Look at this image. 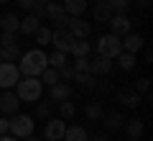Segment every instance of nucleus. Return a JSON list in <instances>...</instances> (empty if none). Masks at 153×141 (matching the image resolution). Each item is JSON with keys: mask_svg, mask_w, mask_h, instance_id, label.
<instances>
[{"mask_svg": "<svg viewBox=\"0 0 153 141\" xmlns=\"http://www.w3.org/2000/svg\"><path fill=\"white\" fill-rule=\"evenodd\" d=\"M46 54L41 49H33V51H26V54L21 57V64H18V72L26 77H38L41 72L46 69Z\"/></svg>", "mask_w": 153, "mask_h": 141, "instance_id": "obj_1", "label": "nucleus"}, {"mask_svg": "<svg viewBox=\"0 0 153 141\" xmlns=\"http://www.w3.org/2000/svg\"><path fill=\"white\" fill-rule=\"evenodd\" d=\"M16 95L21 100H26V103H38L41 95H44V85H41L38 77H23L16 85Z\"/></svg>", "mask_w": 153, "mask_h": 141, "instance_id": "obj_2", "label": "nucleus"}, {"mask_svg": "<svg viewBox=\"0 0 153 141\" xmlns=\"http://www.w3.org/2000/svg\"><path fill=\"white\" fill-rule=\"evenodd\" d=\"M120 51H123V41H120V36H115V33H105V36L97 38V54L115 59Z\"/></svg>", "mask_w": 153, "mask_h": 141, "instance_id": "obj_3", "label": "nucleus"}, {"mask_svg": "<svg viewBox=\"0 0 153 141\" xmlns=\"http://www.w3.org/2000/svg\"><path fill=\"white\" fill-rule=\"evenodd\" d=\"M21 80L16 62H0V90H13Z\"/></svg>", "mask_w": 153, "mask_h": 141, "instance_id": "obj_4", "label": "nucleus"}, {"mask_svg": "<svg viewBox=\"0 0 153 141\" xmlns=\"http://www.w3.org/2000/svg\"><path fill=\"white\" fill-rule=\"evenodd\" d=\"M33 118L31 115H23V113H16L10 118V133L16 136V139H26V136L33 133Z\"/></svg>", "mask_w": 153, "mask_h": 141, "instance_id": "obj_5", "label": "nucleus"}, {"mask_svg": "<svg viewBox=\"0 0 153 141\" xmlns=\"http://www.w3.org/2000/svg\"><path fill=\"white\" fill-rule=\"evenodd\" d=\"M18 105H21V98L16 95V90H3V95H0V113L3 115H16Z\"/></svg>", "mask_w": 153, "mask_h": 141, "instance_id": "obj_6", "label": "nucleus"}, {"mask_svg": "<svg viewBox=\"0 0 153 141\" xmlns=\"http://www.w3.org/2000/svg\"><path fill=\"white\" fill-rule=\"evenodd\" d=\"M71 41H74V36H71L66 28H54V31H51V44L56 46V51H64L66 54V51L71 49Z\"/></svg>", "mask_w": 153, "mask_h": 141, "instance_id": "obj_7", "label": "nucleus"}, {"mask_svg": "<svg viewBox=\"0 0 153 141\" xmlns=\"http://www.w3.org/2000/svg\"><path fill=\"white\" fill-rule=\"evenodd\" d=\"M71 98V85L69 82H56V85H51L49 87V100L54 105H59V103H64V100H69Z\"/></svg>", "mask_w": 153, "mask_h": 141, "instance_id": "obj_8", "label": "nucleus"}, {"mask_svg": "<svg viewBox=\"0 0 153 141\" xmlns=\"http://www.w3.org/2000/svg\"><path fill=\"white\" fill-rule=\"evenodd\" d=\"M64 131H66V121L64 118H49V123H46V128H44V136L49 141H61Z\"/></svg>", "mask_w": 153, "mask_h": 141, "instance_id": "obj_9", "label": "nucleus"}, {"mask_svg": "<svg viewBox=\"0 0 153 141\" xmlns=\"http://www.w3.org/2000/svg\"><path fill=\"white\" fill-rule=\"evenodd\" d=\"M117 103H123L125 108H138L143 103V98H140V92H135L133 87H120L117 90Z\"/></svg>", "mask_w": 153, "mask_h": 141, "instance_id": "obj_10", "label": "nucleus"}, {"mask_svg": "<svg viewBox=\"0 0 153 141\" xmlns=\"http://www.w3.org/2000/svg\"><path fill=\"white\" fill-rule=\"evenodd\" d=\"M110 26H112V33L115 36H125V33H130V18L125 16V13H112V18H110Z\"/></svg>", "mask_w": 153, "mask_h": 141, "instance_id": "obj_11", "label": "nucleus"}, {"mask_svg": "<svg viewBox=\"0 0 153 141\" xmlns=\"http://www.w3.org/2000/svg\"><path fill=\"white\" fill-rule=\"evenodd\" d=\"M66 31H69L74 38H87L89 33H92V26H89L87 21H82V16H76V18H71V21H69Z\"/></svg>", "mask_w": 153, "mask_h": 141, "instance_id": "obj_12", "label": "nucleus"}, {"mask_svg": "<svg viewBox=\"0 0 153 141\" xmlns=\"http://www.w3.org/2000/svg\"><path fill=\"white\" fill-rule=\"evenodd\" d=\"M92 18L97 23H107L112 18V8H110L107 0H94V8H92Z\"/></svg>", "mask_w": 153, "mask_h": 141, "instance_id": "obj_13", "label": "nucleus"}, {"mask_svg": "<svg viewBox=\"0 0 153 141\" xmlns=\"http://www.w3.org/2000/svg\"><path fill=\"white\" fill-rule=\"evenodd\" d=\"M120 41H123V51H130V54H138L143 49V44H146L140 33H125Z\"/></svg>", "mask_w": 153, "mask_h": 141, "instance_id": "obj_14", "label": "nucleus"}, {"mask_svg": "<svg viewBox=\"0 0 153 141\" xmlns=\"http://www.w3.org/2000/svg\"><path fill=\"white\" fill-rule=\"evenodd\" d=\"M89 72H92V75H110V72H112V59L97 54V59L89 62Z\"/></svg>", "mask_w": 153, "mask_h": 141, "instance_id": "obj_15", "label": "nucleus"}, {"mask_svg": "<svg viewBox=\"0 0 153 141\" xmlns=\"http://www.w3.org/2000/svg\"><path fill=\"white\" fill-rule=\"evenodd\" d=\"M64 13L66 16H71V18H76V16H82L84 11H87V0H64Z\"/></svg>", "mask_w": 153, "mask_h": 141, "instance_id": "obj_16", "label": "nucleus"}, {"mask_svg": "<svg viewBox=\"0 0 153 141\" xmlns=\"http://www.w3.org/2000/svg\"><path fill=\"white\" fill-rule=\"evenodd\" d=\"M71 80L84 90H94V85H97V75H92V72H74Z\"/></svg>", "mask_w": 153, "mask_h": 141, "instance_id": "obj_17", "label": "nucleus"}, {"mask_svg": "<svg viewBox=\"0 0 153 141\" xmlns=\"http://www.w3.org/2000/svg\"><path fill=\"white\" fill-rule=\"evenodd\" d=\"M0 28L5 33H16L21 28V18H16V13H3L0 16Z\"/></svg>", "mask_w": 153, "mask_h": 141, "instance_id": "obj_18", "label": "nucleus"}, {"mask_svg": "<svg viewBox=\"0 0 153 141\" xmlns=\"http://www.w3.org/2000/svg\"><path fill=\"white\" fill-rule=\"evenodd\" d=\"M125 133H128V139L130 141H138L143 136V121H138V118H130V121H125Z\"/></svg>", "mask_w": 153, "mask_h": 141, "instance_id": "obj_19", "label": "nucleus"}, {"mask_svg": "<svg viewBox=\"0 0 153 141\" xmlns=\"http://www.w3.org/2000/svg\"><path fill=\"white\" fill-rule=\"evenodd\" d=\"M61 139L64 141H87L89 136H87V131H84L82 126H66V131H64Z\"/></svg>", "mask_w": 153, "mask_h": 141, "instance_id": "obj_20", "label": "nucleus"}, {"mask_svg": "<svg viewBox=\"0 0 153 141\" xmlns=\"http://www.w3.org/2000/svg\"><path fill=\"white\" fill-rule=\"evenodd\" d=\"M102 121H105V128H107V131H117V128H123V123H125L123 113H117V110H112V113L102 115Z\"/></svg>", "mask_w": 153, "mask_h": 141, "instance_id": "obj_21", "label": "nucleus"}, {"mask_svg": "<svg viewBox=\"0 0 153 141\" xmlns=\"http://www.w3.org/2000/svg\"><path fill=\"white\" fill-rule=\"evenodd\" d=\"M38 26H41V21H38L36 16H26V18H21V28H18V31L26 33V36H33Z\"/></svg>", "mask_w": 153, "mask_h": 141, "instance_id": "obj_22", "label": "nucleus"}, {"mask_svg": "<svg viewBox=\"0 0 153 141\" xmlns=\"http://www.w3.org/2000/svg\"><path fill=\"white\" fill-rule=\"evenodd\" d=\"M69 51L74 57H89V41H87V38H74Z\"/></svg>", "mask_w": 153, "mask_h": 141, "instance_id": "obj_23", "label": "nucleus"}, {"mask_svg": "<svg viewBox=\"0 0 153 141\" xmlns=\"http://www.w3.org/2000/svg\"><path fill=\"white\" fill-rule=\"evenodd\" d=\"M115 59H117V67L125 69V72H130L133 67H135V54H130V51H120Z\"/></svg>", "mask_w": 153, "mask_h": 141, "instance_id": "obj_24", "label": "nucleus"}, {"mask_svg": "<svg viewBox=\"0 0 153 141\" xmlns=\"http://www.w3.org/2000/svg\"><path fill=\"white\" fill-rule=\"evenodd\" d=\"M38 80H41V85H56L59 82V69H54V67H46L41 75H38Z\"/></svg>", "mask_w": 153, "mask_h": 141, "instance_id": "obj_25", "label": "nucleus"}, {"mask_svg": "<svg viewBox=\"0 0 153 141\" xmlns=\"http://www.w3.org/2000/svg\"><path fill=\"white\" fill-rule=\"evenodd\" d=\"M84 115H87L89 121L102 118V103H97V100H89V103L84 105Z\"/></svg>", "mask_w": 153, "mask_h": 141, "instance_id": "obj_26", "label": "nucleus"}, {"mask_svg": "<svg viewBox=\"0 0 153 141\" xmlns=\"http://www.w3.org/2000/svg\"><path fill=\"white\" fill-rule=\"evenodd\" d=\"M33 36H36V44H38V46H46V44H51V28H44V26H38Z\"/></svg>", "mask_w": 153, "mask_h": 141, "instance_id": "obj_27", "label": "nucleus"}, {"mask_svg": "<svg viewBox=\"0 0 153 141\" xmlns=\"http://www.w3.org/2000/svg\"><path fill=\"white\" fill-rule=\"evenodd\" d=\"M46 64L54 67V69H59L61 64H66V54H64V51H54V54L46 57Z\"/></svg>", "mask_w": 153, "mask_h": 141, "instance_id": "obj_28", "label": "nucleus"}, {"mask_svg": "<svg viewBox=\"0 0 153 141\" xmlns=\"http://www.w3.org/2000/svg\"><path fill=\"white\" fill-rule=\"evenodd\" d=\"M51 113H54V103H51V100H49V103H38V105H36V115H38V118L49 121Z\"/></svg>", "mask_w": 153, "mask_h": 141, "instance_id": "obj_29", "label": "nucleus"}, {"mask_svg": "<svg viewBox=\"0 0 153 141\" xmlns=\"http://www.w3.org/2000/svg\"><path fill=\"white\" fill-rule=\"evenodd\" d=\"M0 46L3 49H18V38H16V33H0Z\"/></svg>", "mask_w": 153, "mask_h": 141, "instance_id": "obj_30", "label": "nucleus"}, {"mask_svg": "<svg viewBox=\"0 0 153 141\" xmlns=\"http://www.w3.org/2000/svg\"><path fill=\"white\" fill-rule=\"evenodd\" d=\"M59 113H61V118H64V121H69V118H74V115H76V108H74V103L64 100V103H59Z\"/></svg>", "mask_w": 153, "mask_h": 141, "instance_id": "obj_31", "label": "nucleus"}, {"mask_svg": "<svg viewBox=\"0 0 153 141\" xmlns=\"http://www.w3.org/2000/svg\"><path fill=\"white\" fill-rule=\"evenodd\" d=\"M21 57V46L18 49H3L0 46V62H16Z\"/></svg>", "mask_w": 153, "mask_h": 141, "instance_id": "obj_32", "label": "nucleus"}, {"mask_svg": "<svg viewBox=\"0 0 153 141\" xmlns=\"http://www.w3.org/2000/svg\"><path fill=\"white\" fill-rule=\"evenodd\" d=\"M89 62H92L89 57H76L71 67H74V72H89Z\"/></svg>", "mask_w": 153, "mask_h": 141, "instance_id": "obj_33", "label": "nucleus"}, {"mask_svg": "<svg viewBox=\"0 0 153 141\" xmlns=\"http://www.w3.org/2000/svg\"><path fill=\"white\" fill-rule=\"evenodd\" d=\"M107 3L112 8V13H125L130 8V0H107Z\"/></svg>", "mask_w": 153, "mask_h": 141, "instance_id": "obj_34", "label": "nucleus"}, {"mask_svg": "<svg viewBox=\"0 0 153 141\" xmlns=\"http://www.w3.org/2000/svg\"><path fill=\"white\" fill-rule=\"evenodd\" d=\"M51 21H54V28H66V26H69V21H71V16H66V13H59V16H54Z\"/></svg>", "mask_w": 153, "mask_h": 141, "instance_id": "obj_35", "label": "nucleus"}, {"mask_svg": "<svg viewBox=\"0 0 153 141\" xmlns=\"http://www.w3.org/2000/svg\"><path fill=\"white\" fill-rule=\"evenodd\" d=\"M59 13H64V8L56 3V0H51V3H46V16L49 18H54V16H59Z\"/></svg>", "mask_w": 153, "mask_h": 141, "instance_id": "obj_36", "label": "nucleus"}, {"mask_svg": "<svg viewBox=\"0 0 153 141\" xmlns=\"http://www.w3.org/2000/svg\"><path fill=\"white\" fill-rule=\"evenodd\" d=\"M74 77V67L71 64H61L59 67V80H71Z\"/></svg>", "mask_w": 153, "mask_h": 141, "instance_id": "obj_37", "label": "nucleus"}, {"mask_svg": "<svg viewBox=\"0 0 153 141\" xmlns=\"http://www.w3.org/2000/svg\"><path fill=\"white\" fill-rule=\"evenodd\" d=\"M133 90L140 92V95H143V92H148V90H151V80H148V77H140V80L135 82V87H133Z\"/></svg>", "mask_w": 153, "mask_h": 141, "instance_id": "obj_38", "label": "nucleus"}, {"mask_svg": "<svg viewBox=\"0 0 153 141\" xmlns=\"http://www.w3.org/2000/svg\"><path fill=\"white\" fill-rule=\"evenodd\" d=\"M31 11H33V16H36L38 21H44V18H49V16H46V3H36V5H33Z\"/></svg>", "mask_w": 153, "mask_h": 141, "instance_id": "obj_39", "label": "nucleus"}, {"mask_svg": "<svg viewBox=\"0 0 153 141\" xmlns=\"http://www.w3.org/2000/svg\"><path fill=\"white\" fill-rule=\"evenodd\" d=\"M3 133H10V121L0 115V136H3Z\"/></svg>", "mask_w": 153, "mask_h": 141, "instance_id": "obj_40", "label": "nucleus"}, {"mask_svg": "<svg viewBox=\"0 0 153 141\" xmlns=\"http://www.w3.org/2000/svg\"><path fill=\"white\" fill-rule=\"evenodd\" d=\"M16 3H18L21 8H26V11H31V8L36 5V0H16Z\"/></svg>", "mask_w": 153, "mask_h": 141, "instance_id": "obj_41", "label": "nucleus"}, {"mask_svg": "<svg viewBox=\"0 0 153 141\" xmlns=\"http://www.w3.org/2000/svg\"><path fill=\"white\" fill-rule=\"evenodd\" d=\"M87 141H107V136H105V133H94L92 139H87Z\"/></svg>", "mask_w": 153, "mask_h": 141, "instance_id": "obj_42", "label": "nucleus"}, {"mask_svg": "<svg viewBox=\"0 0 153 141\" xmlns=\"http://www.w3.org/2000/svg\"><path fill=\"white\" fill-rule=\"evenodd\" d=\"M0 141H18V139L13 133H3V136H0Z\"/></svg>", "mask_w": 153, "mask_h": 141, "instance_id": "obj_43", "label": "nucleus"}, {"mask_svg": "<svg viewBox=\"0 0 153 141\" xmlns=\"http://www.w3.org/2000/svg\"><path fill=\"white\" fill-rule=\"evenodd\" d=\"M138 5H140V8H148V5H151V0H138Z\"/></svg>", "mask_w": 153, "mask_h": 141, "instance_id": "obj_44", "label": "nucleus"}, {"mask_svg": "<svg viewBox=\"0 0 153 141\" xmlns=\"http://www.w3.org/2000/svg\"><path fill=\"white\" fill-rule=\"evenodd\" d=\"M23 141H38V139H33V133H31V136H26V139H23Z\"/></svg>", "mask_w": 153, "mask_h": 141, "instance_id": "obj_45", "label": "nucleus"}, {"mask_svg": "<svg viewBox=\"0 0 153 141\" xmlns=\"http://www.w3.org/2000/svg\"><path fill=\"white\" fill-rule=\"evenodd\" d=\"M36 3H51V0H36Z\"/></svg>", "mask_w": 153, "mask_h": 141, "instance_id": "obj_46", "label": "nucleus"}, {"mask_svg": "<svg viewBox=\"0 0 153 141\" xmlns=\"http://www.w3.org/2000/svg\"><path fill=\"white\" fill-rule=\"evenodd\" d=\"M3 3H10V0H0V5H3Z\"/></svg>", "mask_w": 153, "mask_h": 141, "instance_id": "obj_47", "label": "nucleus"}]
</instances>
